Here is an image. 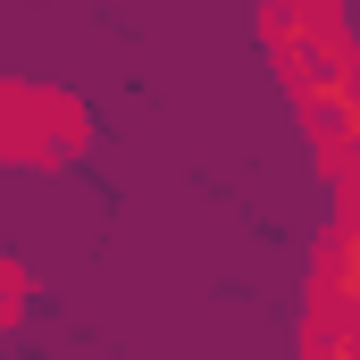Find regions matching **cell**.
Wrapping results in <instances>:
<instances>
[{
	"instance_id": "1",
	"label": "cell",
	"mask_w": 360,
	"mask_h": 360,
	"mask_svg": "<svg viewBox=\"0 0 360 360\" xmlns=\"http://www.w3.org/2000/svg\"><path fill=\"white\" fill-rule=\"evenodd\" d=\"M84 134V109L51 84H0V160H25V168H59L76 160Z\"/></svg>"
},
{
	"instance_id": "2",
	"label": "cell",
	"mask_w": 360,
	"mask_h": 360,
	"mask_svg": "<svg viewBox=\"0 0 360 360\" xmlns=\"http://www.w3.org/2000/svg\"><path fill=\"white\" fill-rule=\"evenodd\" d=\"M269 51H276V68H285V84H293V101L335 92V84H360V51H352V34L335 25V8H310L302 25L276 34Z\"/></svg>"
},
{
	"instance_id": "3",
	"label": "cell",
	"mask_w": 360,
	"mask_h": 360,
	"mask_svg": "<svg viewBox=\"0 0 360 360\" xmlns=\"http://www.w3.org/2000/svg\"><path fill=\"white\" fill-rule=\"evenodd\" d=\"M302 117H310V151H319V168H327V176L360 168V84L310 92V101H302Z\"/></svg>"
},
{
	"instance_id": "4",
	"label": "cell",
	"mask_w": 360,
	"mask_h": 360,
	"mask_svg": "<svg viewBox=\"0 0 360 360\" xmlns=\"http://www.w3.org/2000/svg\"><path fill=\"white\" fill-rule=\"evenodd\" d=\"M302 360H360V302H310Z\"/></svg>"
},
{
	"instance_id": "5",
	"label": "cell",
	"mask_w": 360,
	"mask_h": 360,
	"mask_svg": "<svg viewBox=\"0 0 360 360\" xmlns=\"http://www.w3.org/2000/svg\"><path fill=\"white\" fill-rule=\"evenodd\" d=\"M17 310H25V269H17V260H0V327H8Z\"/></svg>"
},
{
	"instance_id": "6",
	"label": "cell",
	"mask_w": 360,
	"mask_h": 360,
	"mask_svg": "<svg viewBox=\"0 0 360 360\" xmlns=\"http://www.w3.org/2000/svg\"><path fill=\"white\" fill-rule=\"evenodd\" d=\"M310 8H335V0H310Z\"/></svg>"
}]
</instances>
